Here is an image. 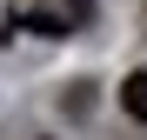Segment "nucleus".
<instances>
[{
    "mask_svg": "<svg viewBox=\"0 0 147 140\" xmlns=\"http://www.w3.org/2000/svg\"><path fill=\"white\" fill-rule=\"evenodd\" d=\"M120 107H127L134 120L147 127V67H140V74H127V80H120Z\"/></svg>",
    "mask_w": 147,
    "mask_h": 140,
    "instance_id": "nucleus-2",
    "label": "nucleus"
},
{
    "mask_svg": "<svg viewBox=\"0 0 147 140\" xmlns=\"http://www.w3.org/2000/svg\"><path fill=\"white\" fill-rule=\"evenodd\" d=\"M94 13V0H13L7 7V27H27V33H80Z\"/></svg>",
    "mask_w": 147,
    "mask_h": 140,
    "instance_id": "nucleus-1",
    "label": "nucleus"
}]
</instances>
